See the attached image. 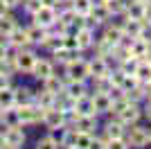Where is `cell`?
<instances>
[{
    "label": "cell",
    "mask_w": 151,
    "mask_h": 149,
    "mask_svg": "<svg viewBox=\"0 0 151 149\" xmlns=\"http://www.w3.org/2000/svg\"><path fill=\"white\" fill-rule=\"evenodd\" d=\"M43 122L47 124V129H61L65 124V111L63 108H45L43 111Z\"/></svg>",
    "instance_id": "obj_1"
},
{
    "label": "cell",
    "mask_w": 151,
    "mask_h": 149,
    "mask_svg": "<svg viewBox=\"0 0 151 149\" xmlns=\"http://www.w3.org/2000/svg\"><path fill=\"white\" fill-rule=\"evenodd\" d=\"M68 77L70 81H83L86 77H90V68L88 63L81 61V59H75V61L68 63Z\"/></svg>",
    "instance_id": "obj_2"
},
{
    "label": "cell",
    "mask_w": 151,
    "mask_h": 149,
    "mask_svg": "<svg viewBox=\"0 0 151 149\" xmlns=\"http://www.w3.org/2000/svg\"><path fill=\"white\" fill-rule=\"evenodd\" d=\"M126 142H129V147H145L147 142H149V131L142 129V127H133L131 124V129H129V136H126Z\"/></svg>",
    "instance_id": "obj_3"
},
{
    "label": "cell",
    "mask_w": 151,
    "mask_h": 149,
    "mask_svg": "<svg viewBox=\"0 0 151 149\" xmlns=\"http://www.w3.org/2000/svg\"><path fill=\"white\" fill-rule=\"evenodd\" d=\"M117 120H120L124 127H131V124H135V122L140 120V108H138V104H135V102L126 104L124 108L117 113Z\"/></svg>",
    "instance_id": "obj_4"
},
{
    "label": "cell",
    "mask_w": 151,
    "mask_h": 149,
    "mask_svg": "<svg viewBox=\"0 0 151 149\" xmlns=\"http://www.w3.org/2000/svg\"><path fill=\"white\" fill-rule=\"evenodd\" d=\"M34 18H36V25H41V27H52V25L57 23V12H54V7H41L36 14H34Z\"/></svg>",
    "instance_id": "obj_5"
},
{
    "label": "cell",
    "mask_w": 151,
    "mask_h": 149,
    "mask_svg": "<svg viewBox=\"0 0 151 149\" xmlns=\"http://www.w3.org/2000/svg\"><path fill=\"white\" fill-rule=\"evenodd\" d=\"M43 111H45V108L25 104L23 108H18V120H20V122H25V124H32V122H36V120H43Z\"/></svg>",
    "instance_id": "obj_6"
},
{
    "label": "cell",
    "mask_w": 151,
    "mask_h": 149,
    "mask_svg": "<svg viewBox=\"0 0 151 149\" xmlns=\"http://www.w3.org/2000/svg\"><path fill=\"white\" fill-rule=\"evenodd\" d=\"M5 142L9 145L12 149L20 147V145L25 142V133H23V129H20L18 124H14V127H7V131H5Z\"/></svg>",
    "instance_id": "obj_7"
},
{
    "label": "cell",
    "mask_w": 151,
    "mask_h": 149,
    "mask_svg": "<svg viewBox=\"0 0 151 149\" xmlns=\"http://www.w3.org/2000/svg\"><path fill=\"white\" fill-rule=\"evenodd\" d=\"M88 68H90V77H95V79H99V77H108V63L104 56H97V59H93V61L88 63Z\"/></svg>",
    "instance_id": "obj_8"
},
{
    "label": "cell",
    "mask_w": 151,
    "mask_h": 149,
    "mask_svg": "<svg viewBox=\"0 0 151 149\" xmlns=\"http://www.w3.org/2000/svg\"><path fill=\"white\" fill-rule=\"evenodd\" d=\"M72 111L77 115H95V104H93V97H79L75 99V106H72Z\"/></svg>",
    "instance_id": "obj_9"
},
{
    "label": "cell",
    "mask_w": 151,
    "mask_h": 149,
    "mask_svg": "<svg viewBox=\"0 0 151 149\" xmlns=\"http://www.w3.org/2000/svg\"><path fill=\"white\" fill-rule=\"evenodd\" d=\"M14 61H16V68H18V70H23V72H32L36 59H34L32 52H18V54L14 56Z\"/></svg>",
    "instance_id": "obj_10"
},
{
    "label": "cell",
    "mask_w": 151,
    "mask_h": 149,
    "mask_svg": "<svg viewBox=\"0 0 151 149\" xmlns=\"http://www.w3.org/2000/svg\"><path fill=\"white\" fill-rule=\"evenodd\" d=\"M93 104H95V113H108L111 104H113V97H111V93H95Z\"/></svg>",
    "instance_id": "obj_11"
},
{
    "label": "cell",
    "mask_w": 151,
    "mask_h": 149,
    "mask_svg": "<svg viewBox=\"0 0 151 149\" xmlns=\"http://www.w3.org/2000/svg\"><path fill=\"white\" fill-rule=\"evenodd\" d=\"M145 14H147V5H145V2L133 0V2H129V5H126V18L145 20Z\"/></svg>",
    "instance_id": "obj_12"
},
{
    "label": "cell",
    "mask_w": 151,
    "mask_h": 149,
    "mask_svg": "<svg viewBox=\"0 0 151 149\" xmlns=\"http://www.w3.org/2000/svg\"><path fill=\"white\" fill-rule=\"evenodd\" d=\"M88 16L97 25H101V23H106V20L111 18V12H108V7L104 5V2H99V5H93V7H90V14H88Z\"/></svg>",
    "instance_id": "obj_13"
},
{
    "label": "cell",
    "mask_w": 151,
    "mask_h": 149,
    "mask_svg": "<svg viewBox=\"0 0 151 149\" xmlns=\"http://www.w3.org/2000/svg\"><path fill=\"white\" fill-rule=\"evenodd\" d=\"M131 56H135V59H145L147 56V52L151 50V43H147V41H142V38H133V43H131Z\"/></svg>",
    "instance_id": "obj_14"
},
{
    "label": "cell",
    "mask_w": 151,
    "mask_h": 149,
    "mask_svg": "<svg viewBox=\"0 0 151 149\" xmlns=\"http://www.w3.org/2000/svg\"><path fill=\"white\" fill-rule=\"evenodd\" d=\"M142 25H145V20H133V18H126V23L122 25V32H124V36H129V38H138L140 30H142Z\"/></svg>",
    "instance_id": "obj_15"
},
{
    "label": "cell",
    "mask_w": 151,
    "mask_h": 149,
    "mask_svg": "<svg viewBox=\"0 0 151 149\" xmlns=\"http://www.w3.org/2000/svg\"><path fill=\"white\" fill-rule=\"evenodd\" d=\"M104 133H106V140H113V138H124V124H122L120 120L108 122L106 129H104Z\"/></svg>",
    "instance_id": "obj_16"
},
{
    "label": "cell",
    "mask_w": 151,
    "mask_h": 149,
    "mask_svg": "<svg viewBox=\"0 0 151 149\" xmlns=\"http://www.w3.org/2000/svg\"><path fill=\"white\" fill-rule=\"evenodd\" d=\"M32 72H34V77H38V79H47V77H52V63L50 61H36L34 63V68H32Z\"/></svg>",
    "instance_id": "obj_17"
},
{
    "label": "cell",
    "mask_w": 151,
    "mask_h": 149,
    "mask_svg": "<svg viewBox=\"0 0 151 149\" xmlns=\"http://www.w3.org/2000/svg\"><path fill=\"white\" fill-rule=\"evenodd\" d=\"M77 131H86V133H90V131L97 127V120H95V115H77Z\"/></svg>",
    "instance_id": "obj_18"
},
{
    "label": "cell",
    "mask_w": 151,
    "mask_h": 149,
    "mask_svg": "<svg viewBox=\"0 0 151 149\" xmlns=\"http://www.w3.org/2000/svg\"><path fill=\"white\" fill-rule=\"evenodd\" d=\"M104 38H106L111 45H117L124 38V32H122V25H113V27H106L104 32Z\"/></svg>",
    "instance_id": "obj_19"
},
{
    "label": "cell",
    "mask_w": 151,
    "mask_h": 149,
    "mask_svg": "<svg viewBox=\"0 0 151 149\" xmlns=\"http://www.w3.org/2000/svg\"><path fill=\"white\" fill-rule=\"evenodd\" d=\"M95 41H93V32H90V27H83V30L77 32V45H79V50H86L90 48Z\"/></svg>",
    "instance_id": "obj_20"
},
{
    "label": "cell",
    "mask_w": 151,
    "mask_h": 149,
    "mask_svg": "<svg viewBox=\"0 0 151 149\" xmlns=\"http://www.w3.org/2000/svg\"><path fill=\"white\" fill-rule=\"evenodd\" d=\"M65 95L72 99H79L86 95V88H83V81H70L68 86H65Z\"/></svg>",
    "instance_id": "obj_21"
},
{
    "label": "cell",
    "mask_w": 151,
    "mask_h": 149,
    "mask_svg": "<svg viewBox=\"0 0 151 149\" xmlns=\"http://www.w3.org/2000/svg\"><path fill=\"white\" fill-rule=\"evenodd\" d=\"M135 77H138L140 84H145V81H151V63H147L145 59L138 63V68H135Z\"/></svg>",
    "instance_id": "obj_22"
},
{
    "label": "cell",
    "mask_w": 151,
    "mask_h": 149,
    "mask_svg": "<svg viewBox=\"0 0 151 149\" xmlns=\"http://www.w3.org/2000/svg\"><path fill=\"white\" fill-rule=\"evenodd\" d=\"M9 36H12V43L16 45V48H23V45L32 43V41H29V34H27V30H18V27H16V30H14Z\"/></svg>",
    "instance_id": "obj_23"
},
{
    "label": "cell",
    "mask_w": 151,
    "mask_h": 149,
    "mask_svg": "<svg viewBox=\"0 0 151 149\" xmlns=\"http://www.w3.org/2000/svg\"><path fill=\"white\" fill-rule=\"evenodd\" d=\"M14 104H16V93L9 88H2L0 90V108H12Z\"/></svg>",
    "instance_id": "obj_24"
},
{
    "label": "cell",
    "mask_w": 151,
    "mask_h": 149,
    "mask_svg": "<svg viewBox=\"0 0 151 149\" xmlns=\"http://www.w3.org/2000/svg\"><path fill=\"white\" fill-rule=\"evenodd\" d=\"M27 34H29V41H32V43H43L45 36H47V30L41 27V25H34L32 30H27Z\"/></svg>",
    "instance_id": "obj_25"
},
{
    "label": "cell",
    "mask_w": 151,
    "mask_h": 149,
    "mask_svg": "<svg viewBox=\"0 0 151 149\" xmlns=\"http://www.w3.org/2000/svg\"><path fill=\"white\" fill-rule=\"evenodd\" d=\"M16 30V20L12 18V16H0V34H2V36H9V34H12V32Z\"/></svg>",
    "instance_id": "obj_26"
},
{
    "label": "cell",
    "mask_w": 151,
    "mask_h": 149,
    "mask_svg": "<svg viewBox=\"0 0 151 149\" xmlns=\"http://www.w3.org/2000/svg\"><path fill=\"white\" fill-rule=\"evenodd\" d=\"M104 5L108 7V12H111V16H113V14H124L129 2H126V0H106Z\"/></svg>",
    "instance_id": "obj_27"
},
{
    "label": "cell",
    "mask_w": 151,
    "mask_h": 149,
    "mask_svg": "<svg viewBox=\"0 0 151 149\" xmlns=\"http://www.w3.org/2000/svg\"><path fill=\"white\" fill-rule=\"evenodd\" d=\"M140 59H135V56H129V59H124V61L120 63V70L124 74H135V68H138Z\"/></svg>",
    "instance_id": "obj_28"
},
{
    "label": "cell",
    "mask_w": 151,
    "mask_h": 149,
    "mask_svg": "<svg viewBox=\"0 0 151 149\" xmlns=\"http://www.w3.org/2000/svg\"><path fill=\"white\" fill-rule=\"evenodd\" d=\"M72 2H75L72 9L77 12V16H88V14H90V7H93L90 0H72Z\"/></svg>",
    "instance_id": "obj_29"
},
{
    "label": "cell",
    "mask_w": 151,
    "mask_h": 149,
    "mask_svg": "<svg viewBox=\"0 0 151 149\" xmlns=\"http://www.w3.org/2000/svg\"><path fill=\"white\" fill-rule=\"evenodd\" d=\"M0 118H2V122H7V127H14V124H18V111H14V108H2V113H0Z\"/></svg>",
    "instance_id": "obj_30"
},
{
    "label": "cell",
    "mask_w": 151,
    "mask_h": 149,
    "mask_svg": "<svg viewBox=\"0 0 151 149\" xmlns=\"http://www.w3.org/2000/svg\"><path fill=\"white\" fill-rule=\"evenodd\" d=\"M113 90V84L108 77H99V79H95V93H111Z\"/></svg>",
    "instance_id": "obj_31"
},
{
    "label": "cell",
    "mask_w": 151,
    "mask_h": 149,
    "mask_svg": "<svg viewBox=\"0 0 151 149\" xmlns=\"http://www.w3.org/2000/svg\"><path fill=\"white\" fill-rule=\"evenodd\" d=\"M45 90H50V93H59V90H63V81L57 79V77L52 74V77L45 79Z\"/></svg>",
    "instance_id": "obj_32"
},
{
    "label": "cell",
    "mask_w": 151,
    "mask_h": 149,
    "mask_svg": "<svg viewBox=\"0 0 151 149\" xmlns=\"http://www.w3.org/2000/svg\"><path fill=\"white\" fill-rule=\"evenodd\" d=\"M90 140H93V136H90V133H86V131H77V142H75V147L88 149V147H90Z\"/></svg>",
    "instance_id": "obj_33"
},
{
    "label": "cell",
    "mask_w": 151,
    "mask_h": 149,
    "mask_svg": "<svg viewBox=\"0 0 151 149\" xmlns=\"http://www.w3.org/2000/svg\"><path fill=\"white\" fill-rule=\"evenodd\" d=\"M75 18H77V12L72 9V7H70V9H65V12H61V14H59V23L68 25V27L72 25V20H75Z\"/></svg>",
    "instance_id": "obj_34"
},
{
    "label": "cell",
    "mask_w": 151,
    "mask_h": 149,
    "mask_svg": "<svg viewBox=\"0 0 151 149\" xmlns=\"http://www.w3.org/2000/svg\"><path fill=\"white\" fill-rule=\"evenodd\" d=\"M124 77H126V74L122 72V70H115V72H108V79H111L113 88H122V84H124Z\"/></svg>",
    "instance_id": "obj_35"
},
{
    "label": "cell",
    "mask_w": 151,
    "mask_h": 149,
    "mask_svg": "<svg viewBox=\"0 0 151 149\" xmlns=\"http://www.w3.org/2000/svg\"><path fill=\"white\" fill-rule=\"evenodd\" d=\"M52 102H54V93H50V90H43L38 95V104H43V108H50Z\"/></svg>",
    "instance_id": "obj_36"
},
{
    "label": "cell",
    "mask_w": 151,
    "mask_h": 149,
    "mask_svg": "<svg viewBox=\"0 0 151 149\" xmlns=\"http://www.w3.org/2000/svg\"><path fill=\"white\" fill-rule=\"evenodd\" d=\"M75 142H77V129H72V131H65V136H63V147H75Z\"/></svg>",
    "instance_id": "obj_37"
},
{
    "label": "cell",
    "mask_w": 151,
    "mask_h": 149,
    "mask_svg": "<svg viewBox=\"0 0 151 149\" xmlns=\"http://www.w3.org/2000/svg\"><path fill=\"white\" fill-rule=\"evenodd\" d=\"M97 52H99V56H108L111 52H113V45L108 43L106 38H101L99 43H97Z\"/></svg>",
    "instance_id": "obj_38"
},
{
    "label": "cell",
    "mask_w": 151,
    "mask_h": 149,
    "mask_svg": "<svg viewBox=\"0 0 151 149\" xmlns=\"http://www.w3.org/2000/svg\"><path fill=\"white\" fill-rule=\"evenodd\" d=\"M106 149H129V142L124 138H113V140H108Z\"/></svg>",
    "instance_id": "obj_39"
},
{
    "label": "cell",
    "mask_w": 151,
    "mask_h": 149,
    "mask_svg": "<svg viewBox=\"0 0 151 149\" xmlns=\"http://www.w3.org/2000/svg\"><path fill=\"white\" fill-rule=\"evenodd\" d=\"M29 99H32V95H29V90L27 88H23V90H16V104H29Z\"/></svg>",
    "instance_id": "obj_40"
},
{
    "label": "cell",
    "mask_w": 151,
    "mask_h": 149,
    "mask_svg": "<svg viewBox=\"0 0 151 149\" xmlns=\"http://www.w3.org/2000/svg\"><path fill=\"white\" fill-rule=\"evenodd\" d=\"M41 7H43L41 0H25V9H27V12H32V14H36Z\"/></svg>",
    "instance_id": "obj_41"
},
{
    "label": "cell",
    "mask_w": 151,
    "mask_h": 149,
    "mask_svg": "<svg viewBox=\"0 0 151 149\" xmlns=\"http://www.w3.org/2000/svg\"><path fill=\"white\" fill-rule=\"evenodd\" d=\"M106 145H108L106 138H93V140H90V147H88V149H106Z\"/></svg>",
    "instance_id": "obj_42"
},
{
    "label": "cell",
    "mask_w": 151,
    "mask_h": 149,
    "mask_svg": "<svg viewBox=\"0 0 151 149\" xmlns=\"http://www.w3.org/2000/svg\"><path fill=\"white\" fill-rule=\"evenodd\" d=\"M36 147L38 149H57V142H54L52 138H43V140H38Z\"/></svg>",
    "instance_id": "obj_43"
},
{
    "label": "cell",
    "mask_w": 151,
    "mask_h": 149,
    "mask_svg": "<svg viewBox=\"0 0 151 149\" xmlns=\"http://www.w3.org/2000/svg\"><path fill=\"white\" fill-rule=\"evenodd\" d=\"M142 88H145V97L151 99V81H145V84H142Z\"/></svg>",
    "instance_id": "obj_44"
},
{
    "label": "cell",
    "mask_w": 151,
    "mask_h": 149,
    "mask_svg": "<svg viewBox=\"0 0 151 149\" xmlns=\"http://www.w3.org/2000/svg\"><path fill=\"white\" fill-rule=\"evenodd\" d=\"M9 86V79H7V74H0V90L2 88H7Z\"/></svg>",
    "instance_id": "obj_45"
},
{
    "label": "cell",
    "mask_w": 151,
    "mask_h": 149,
    "mask_svg": "<svg viewBox=\"0 0 151 149\" xmlns=\"http://www.w3.org/2000/svg\"><path fill=\"white\" fill-rule=\"evenodd\" d=\"M145 115L151 120V99H147V108H145Z\"/></svg>",
    "instance_id": "obj_46"
},
{
    "label": "cell",
    "mask_w": 151,
    "mask_h": 149,
    "mask_svg": "<svg viewBox=\"0 0 151 149\" xmlns=\"http://www.w3.org/2000/svg\"><path fill=\"white\" fill-rule=\"evenodd\" d=\"M7 9H9V7L5 5V0H0V16H5V14H7Z\"/></svg>",
    "instance_id": "obj_47"
},
{
    "label": "cell",
    "mask_w": 151,
    "mask_h": 149,
    "mask_svg": "<svg viewBox=\"0 0 151 149\" xmlns=\"http://www.w3.org/2000/svg\"><path fill=\"white\" fill-rule=\"evenodd\" d=\"M7 59V50H5V45L0 43V61H5Z\"/></svg>",
    "instance_id": "obj_48"
},
{
    "label": "cell",
    "mask_w": 151,
    "mask_h": 149,
    "mask_svg": "<svg viewBox=\"0 0 151 149\" xmlns=\"http://www.w3.org/2000/svg\"><path fill=\"white\" fill-rule=\"evenodd\" d=\"M20 2H23V0H5L7 7H16V5H20Z\"/></svg>",
    "instance_id": "obj_49"
},
{
    "label": "cell",
    "mask_w": 151,
    "mask_h": 149,
    "mask_svg": "<svg viewBox=\"0 0 151 149\" xmlns=\"http://www.w3.org/2000/svg\"><path fill=\"white\" fill-rule=\"evenodd\" d=\"M147 20H149V23H151V7H149V5H147V14H145V23H147Z\"/></svg>",
    "instance_id": "obj_50"
},
{
    "label": "cell",
    "mask_w": 151,
    "mask_h": 149,
    "mask_svg": "<svg viewBox=\"0 0 151 149\" xmlns=\"http://www.w3.org/2000/svg\"><path fill=\"white\" fill-rule=\"evenodd\" d=\"M41 2H43L45 7H52V5H54V2H57V0H41Z\"/></svg>",
    "instance_id": "obj_51"
},
{
    "label": "cell",
    "mask_w": 151,
    "mask_h": 149,
    "mask_svg": "<svg viewBox=\"0 0 151 149\" xmlns=\"http://www.w3.org/2000/svg\"><path fill=\"white\" fill-rule=\"evenodd\" d=\"M145 61H147V63H151V50H149V52H147V56H145Z\"/></svg>",
    "instance_id": "obj_52"
},
{
    "label": "cell",
    "mask_w": 151,
    "mask_h": 149,
    "mask_svg": "<svg viewBox=\"0 0 151 149\" xmlns=\"http://www.w3.org/2000/svg\"><path fill=\"white\" fill-rule=\"evenodd\" d=\"M2 145H5V133L0 131V147H2Z\"/></svg>",
    "instance_id": "obj_53"
},
{
    "label": "cell",
    "mask_w": 151,
    "mask_h": 149,
    "mask_svg": "<svg viewBox=\"0 0 151 149\" xmlns=\"http://www.w3.org/2000/svg\"><path fill=\"white\" fill-rule=\"evenodd\" d=\"M138 2H145V5H149V2H151V0H138Z\"/></svg>",
    "instance_id": "obj_54"
},
{
    "label": "cell",
    "mask_w": 151,
    "mask_h": 149,
    "mask_svg": "<svg viewBox=\"0 0 151 149\" xmlns=\"http://www.w3.org/2000/svg\"><path fill=\"white\" fill-rule=\"evenodd\" d=\"M149 145H151V133H149Z\"/></svg>",
    "instance_id": "obj_55"
},
{
    "label": "cell",
    "mask_w": 151,
    "mask_h": 149,
    "mask_svg": "<svg viewBox=\"0 0 151 149\" xmlns=\"http://www.w3.org/2000/svg\"><path fill=\"white\" fill-rule=\"evenodd\" d=\"M70 149H79V147H70Z\"/></svg>",
    "instance_id": "obj_56"
},
{
    "label": "cell",
    "mask_w": 151,
    "mask_h": 149,
    "mask_svg": "<svg viewBox=\"0 0 151 149\" xmlns=\"http://www.w3.org/2000/svg\"><path fill=\"white\" fill-rule=\"evenodd\" d=\"M101 2H106V0H101Z\"/></svg>",
    "instance_id": "obj_57"
}]
</instances>
